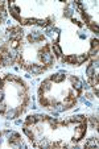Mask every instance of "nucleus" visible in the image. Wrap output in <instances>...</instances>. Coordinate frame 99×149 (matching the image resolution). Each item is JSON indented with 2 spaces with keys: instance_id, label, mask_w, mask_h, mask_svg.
<instances>
[{
  "instance_id": "obj_19",
  "label": "nucleus",
  "mask_w": 99,
  "mask_h": 149,
  "mask_svg": "<svg viewBox=\"0 0 99 149\" xmlns=\"http://www.w3.org/2000/svg\"><path fill=\"white\" fill-rule=\"evenodd\" d=\"M20 42L21 41H16V40H9V48L11 49H19L20 48Z\"/></svg>"
},
{
  "instance_id": "obj_11",
  "label": "nucleus",
  "mask_w": 99,
  "mask_h": 149,
  "mask_svg": "<svg viewBox=\"0 0 99 149\" xmlns=\"http://www.w3.org/2000/svg\"><path fill=\"white\" fill-rule=\"evenodd\" d=\"M40 88L43 90V93L45 94V93H49V91L52 90V81L50 79H45V81H43L41 82V86H40Z\"/></svg>"
},
{
  "instance_id": "obj_8",
  "label": "nucleus",
  "mask_w": 99,
  "mask_h": 149,
  "mask_svg": "<svg viewBox=\"0 0 99 149\" xmlns=\"http://www.w3.org/2000/svg\"><path fill=\"white\" fill-rule=\"evenodd\" d=\"M86 61H89V56L87 53H83V54H75V65L74 66H81L83 65Z\"/></svg>"
},
{
  "instance_id": "obj_3",
  "label": "nucleus",
  "mask_w": 99,
  "mask_h": 149,
  "mask_svg": "<svg viewBox=\"0 0 99 149\" xmlns=\"http://www.w3.org/2000/svg\"><path fill=\"white\" fill-rule=\"evenodd\" d=\"M12 1H13V0H11V1L8 3V6H9V11L8 12L11 13V16L13 17L15 20H17V21L20 23V20H21V16H20V8L16 6V4L12 3Z\"/></svg>"
},
{
  "instance_id": "obj_33",
  "label": "nucleus",
  "mask_w": 99,
  "mask_h": 149,
  "mask_svg": "<svg viewBox=\"0 0 99 149\" xmlns=\"http://www.w3.org/2000/svg\"><path fill=\"white\" fill-rule=\"evenodd\" d=\"M25 77H26V78H31L32 74H31V73H26V74H25Z\"/></svg>"
},
{
  "instance_id": "obj_16",
  "label": "nucleus",
  "mask_w": 99,
  "mask_h": 149,
  "mask_svg": "<svg viewBox=\"0 0 99 149\" xmlns=\"http://www.w3.org/2000/svg\"><path fill=\"white\" fill-rule=\"evenodd\" d=\"M36 124H37V120L34 118V115H28L25 121H24V125H36Z\"/></svg>"
},
{
  "instance_id": "obj_23",
  "label": "nucleus",
  "mask_w": 99,
  "mask_h": 149,
  "mask_svg": "<svg viewBox=\"0 0 99 149\" xmlns=\"http://www.w3.org/2000/svg\"><path fill=\"white\" fill-rule=\"evenodd\" d=\"M34 118H36L37 123H40V121H45L46 115H43V113H36V115H34Z\"/></svg>"
},
{
  "instance_id": "obj_24",
  "label": "nucleus",
  "mask_w": 99,
  "mask_h": 149,
  "mask_svg": "<svg viewBox=\"0 0 99 149\" xmlns=\"http://www.w3.org/2000/svg\"><path fill=\"white\" fill-rule=\"evenodd\" d=\"M91 48L93 49H99V44H98V37L91 40Z\"/></svg>"
},
{
  "instance_id": "obj_9",
  "label": "nucleus",
  "mask_w": 99,
  "mask_h": 149,
  "mask_svg": "<svg viewBox=\"0 0 99 149\" xmlns=\"http://www.w3.org/2000/svg\"><path fill=\"white\" fill-rule=\"evenodd\" d=\"M77 103V98H70V96H66L65 100H63V107H65V110H70V108H73L74 106H75Z\"/></svg>"
},
{
  "instance_id": "obj_21",
  "label": "nucleus",
  "mask_w": 99,
  "mask_h": 149,
  "mask_svg": "<svg viewBox=\"0 0 99 149\" xmlns=\"http://www.w3.org/2000/svg\"><path fill=\"white\" fill-rule=\"evenodd\" d=\"M8 106H7L6 103H4V100L3 102H0V113H1V115H4V113L7 112V110H8Z\"/></svg>"
},
{
  "instance_id": "obj_7",
  "label": "nucleus",
  "mask_w": 99,
  "mask_h": 149,
  "mask_svg": "<svg viewBox=\"0 0 99 149\" xmlns=\"http://www.w3.org/2000/svg\"><path fill=\"white\" fill-rule=\"evenodd\" d=\"M50 48H52V53H53V56L56 57V58H62L63 57V52H62V49H61V46L58 45V44H52L50 45Z\"/></svg>"
},
{
  "instance_id": "obj_5",
  "label": "nucleus",
  "mask_w": 99,
  "mask_h": 149,
  "mask_svg": "<svg viewBox=\"0 0 99 149\" xmlns=\"http://www.w3.org/2000/svg\"><path fill=\"white\" fill-rule=\"evenodd\" d=\"M50 79L53 83H61V82H63L66 79V75H65V71L63 70H61L59 73H56V74H53V75L50 77Z\"/></svg>"
},
{
  "instance_id": "obj_17",
  "label": "nucleus",
  "mask_w": 99,
  "mask_h": 149,
  "mask_svg": "<svg viewBox=\"0 0 99 149\" xmlns=\"http://www.w3.org/2000/svg\"><path fill=\"white\" fill-rule=\"evenodd\" d=\"M98 53H99V49H93V48H91L90 50L87 52L89 59H95V58H98Z\"/></svg>"
},
{
  "instance_id": "obj_29",
  "label": "nucleus",
  "mask_w": 99,
  "mask_h": 149,
  "mask_svg": "<svg viewBox=\"0 0 99 149\" xmlns=\"http://www.w3.org/2000/svg\"><path fill=\"white\" fill-rule=\"evenodd\" d=\"M15 124H16V125H20V124H24V121L21 120V119H16V120H15Z\"/></svg>"
},
{
  "instance_id": "obj_6",
  "label": "nucleus",
  "mask_w": 99,
  "mask_h": 149,
  "mask_svg": "<svg viewBox=\"0 0 99 149\" xmlns=\"http://www.w3.org/2000/svg\"><path fill=\"white\" fill-rule=\"evenodd\" d=\"M4 116H6L7 120H15L16 118L20 116V113H19V111H17V108L12 107V108H8V110H7V112L4 113Z\"/></svg>"
},
{
  "instance_id": "obj_31",
  "label": "nucleus",
  "mask_w": 99,
  "mask_h": 149,
  "mask_svg": "<svg viewBox=\"0 0 99 149\" xmlns=\"http://www.w3.org/2000/svg\"><path fill=\"white\" fill-rule=\"evenodd\" d=\"M79 38H81V40H85V38H86V34L79 33Z\"/></svg>"
},
{
  "instance_id": "obj_12",
  "label": "nucleus",
  "mask_w": 99,
  "mask_h": 149,
  "mask_svg": "<svg viewBox=\"0 0 99 149\" xmlns=\"http://www.w3.org/2000/svg\"><path fill=\"white\" fill-rule=\"evenodd\" d=\"M36 21L37 19H34V17H21L20 24L21 25H36Z\"/></svg>"
},
{
  "instance_id": "obj_1",
  "label": "nucleus",
  "mask_w": 99,
  "mask_h": 149,
  "mask_svg": "<svg viewBox=\"0 0 99 149\" xmlns=\"http://www.w3.org/2000/svg\"><path fill=\"white\" fill-rule=\"evenodd\" d=\"M48 66L45 65H41V63H31L28 68V73H31L32 75H40V74H43L44 71L48 70Z\"/></svg>"
},
{
  "instance_id": "obj_14",
  "label": "nucleus",
  "mask_w": 99,
  "mask_h": 149,
  "mask_svg": "<svg viewBox=\"0 0 99 149\" xmlns=\"http://www.w3.org/2000/svg\"><path fill=\"white\" fill-rule=\"evenodd\" d=\"M85 148H98V139L90 137L85 143Z\"/></svg>"
},
{
  "instance_id": "obj_28",
  "label": "nucleus",
  "mask_w": 99,
  "mask_h": 149,
  "mask_svg": "<svg viewBox=\"0 0 99 149\" xmlns=\"http://www.w3.org/2000/svg\"><path fill=\"white\" fill-rule=\"evenodd\" d=\"M4 100V90L3 88H0V102Z\"/></svg>"
},
{
  "instance_id": "obj_26",
  "label": "nucleus",
  "mask_w": 99,
  "mask_h": 149,
  "mask_svg": "<svg viewBox=\"0 0 99 149\" xmlns=\"http://www.w3.org/2000/svg\"><path fill=\"white\" fill-rule=\"evenodd\" d=\"M83 88H85V90H90L91 88L90 83H89V82H82V90Z\"/></svg>"
},
{
  "instance_id": "obj_13",
  "label": "nucleus",
  "mask_w": 99,
  "mask_h": 149,
  "mask_svg": "<svg viewBox=\"0 0 99 149\" xmlns=\"http://www.w3.org/2000/svg\"><path fill=\"white\" fill-rule=\"evenodd\" d=\"M38 104L41 107H48V106H50V99L45 95L38 96Z\"/></svg>"
},
{
  "instance_id": "obj_25",
  "label": "nucleus",
  "mask_w": 99,
  "mask_h": 149,
  "mask_svg": "<svg viewBox=\"0 0 99 149\" xmlns=\"http://www.w3.org/2000/svg\"><path fill=\"white\" fill-rule=\"evenodd\" d=\"M71 23H73V24H75V25H78L79 26V28H82V26L83 25H85V24H83L82 23V21H79V20H77V19H74V17H71Z\"/></svg>"
},
{
  "instance_id": "obj_22",
  "label": "nucleus",
  "mask_w": 99,
  "mask_h": 149,
  "mask_svg": "<svg viewBox=\"0 0 99 149\" xmlns=\"http://www.w3.org/2000/svg\"><path fill=\"white\" fill-rule=\"evenodd\" d=\"M82 15V19H83V21H85L86 24H89V23H91L93 20H91V16L87 13V12H83V13H81Z\"/></svg>"
},
{
  "instance_id": "obj_15",
  "label": "nucleus",
  "mask_w": 99,
  "mask_h": 149,
  "mask_svg": "<svg viewBox=\"0 0 99 149\" xmlns=\"http://www.w3.org/2000/svg\"><path fill=\"white\" fill-rule=\"evenodd\" d=\"M98 81H99V75L98 73H94L93 75L89 78V83H90L91 87H94V86H98Z\"/></svg>"
},
{
  "instance_id": "obj_18",
  "label": "nucleus",
  "mask_w": 99,
  "mask_h": 149,
  "mask_svg": "<svg viewBox=\"0 0 99 149\" xmlns=\"http://www.w3.org/2000/svg\"><path fill=\"white\" fill-rule=\"evenodd\" d=\"M87 26L91 29V31L95 33V37H98V33H99V28H98V24L94 23V21H91V23L87 24Z\"/></svg>"
},
{
  "instance_id": "obj_32",
  "label": "nucleus",
  "mask_w": 99,
  "mask_h": 149,
  "mask_svg": "<svg viewBox=\"0 0 99 149\" xmlns=\"http://www.w3.org/2000/svg\"><path fill=\"white\" fill-rule=\"evenodd\" d=\"M3 144V132H0V145Z\"/></svg>"
},
{
  "instance_id": "obj_30",
  "label": "nucleus",
  "mask_w": 99,
  "mask_h": 149,
  "mask_svg": "<svg viewBox=\"0 0 99 149\" xmlns=\"http://www.w3.org/2000/svg\"><path fill=\"white\" fill-rule=\"evenodd\" d=\"M58 113L59 112H57V111H54V110L52 111V116H54V118H57V116H58Z\"/></svg>"
},
{
  "instance_id": "obj_4",
  "label": "nucleus",
  "mask_w": 99,
  "mask_h": 149,
  "mask_svg": "<svg viewBox=\"0 0 99 149\" xmlns=\"http://www.w3.org/2000/svg\"><path fill=\"white\" fill-rule=\"evenodd\" d=\"M69 79H70L71 84H73V88L75 91H79V93H82V81L79 78H77V77L74 75H70L69 77Z\"/></svg>"
},
{
  "instance_id": "obj_20",
  "label": "nucleus",
  "mask_w": 99,
  "mask_h": 149,
  "mask_svg": "<svg viewBox=\"0 0 99 149\" xmlns=\"http://www.w3.org/2000/svg\"><path fill=\"white\" fill-rule=\"evenodd\" d=\"M94 73H98V71H96L95 69H94V68H93V66H91V65H89V66H87V69H86V75H87L89 78H90V77L93 75Z\"/></svg>"
},
{
  "instance_id": "obj_2",
  "label": "nucleus",
  "mask_w": 99,
  "mask_h": 149,
  "mask_svg": "<svg viewBox=\"0 0 99 149\" xmlns=\"http://www.w3.org/2000/svg\"><path fill=\"white\" fill-rule=\"evenodd\" d=\"M26 40H28L29 44H36V42H44L45 41V36H44L41 32L38 31H33L26 36Z\"/></svg>"
},
{
  "instance_id": "obj_27",
  "label": "nucleus",
  "mask_w": 99,
  "mask_h": 149,
  "mask_svg": "<svg viewBox=\"0 0 99 149\" xmlns=\"http://www.w3.org/2000/svg\"><path fill=\"white\" fill-rule=\"evenodd\" d=\"M85 96H86V99H87L89 102H90V100H93V99L95 98V96H94V94H91V93H87Z\"/></svg>"
},
{
  "instance_id": "obj_10",
  "label": "nucleus",
  "mask_w": 99,
  "mask_h": 149,
  "mask_svg": "<svg viewBox=\"0 0 99 149\" xmlns=\"http://www.w3.org/2000/svg\"><path fill=\"white\" fill-rule=\"evenodd\" d=\"M69 123L70 124H74V123H82V121H87V118L85 115H74V116H70L68 119Z\"/></svg>"
}]
</instances>
